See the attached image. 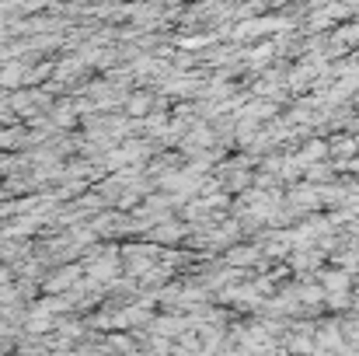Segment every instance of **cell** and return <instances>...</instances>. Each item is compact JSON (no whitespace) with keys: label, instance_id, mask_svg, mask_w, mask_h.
Instances as JSON below:
<instances>
[{"label":"cell","instance_id":"277c9868","mask_svg":"<svg viewBox=\"0 0 359 356\" xmlns=\"http://www.w3.org/2000/svg\"><path fill=\"white\" fill-rule=\"evenodd\" d=\"M328 178H332L328 164H314V168L307 171V182H328Z\"/></svg>","mask_w":359,"mask_h":356},{"label":"cell","instance_id":"8992f818","mask_svg":"<svg viewBox=\"0 0 359 356\" xmlns=\"http://www.w3.org/2000/svg\"><path fill=\"white\" fill-rule=\"evenodd\" d=\"M356 154H359V136H356Z\"/></svg>","mask_w":359,"mask_h":356},{"label":"cell","instance_id":"3957f363","mask_svg":"<svg viewBox=\"0 0 359 356\" xmlns=\"http://www.w3.org/2000/svg\"><path fill=\"white\" fill-rule=\"evenodd\" d=\"M74 276H77V269H63V272H56V276H53V283H46V294L67 290V286L74 283Z\"/></svg>","mask_w":359,"mask_h":356},{"label":"cell","instance_id":"5b68a950","mask_svg":"<svg viewBox=\"0 0 359 356\" xmlns=\"http://www.w3.org/2000/svg\"><path fill=\"white\" fill-rule=\"evenodd\" d=\"M109 346H112V350H122V353H129V356H133V350H136L126 336H112V339H109Z\"/></svg>","mask_w":359,"mask_h":356},{"label":"cell","instance_id":"52a82bcc","mask_svg":"<svg viewBox=\"0 0 359 356\" xmlns=\"http://www.w3.org/2000/svg\"><path fill=\"white\" fill-rule=\"evenodd\" d=\"M133 356H136V353H133Z\"/></svg>","mask_w":359,"mask_h":356},{"label":"cell","instance_id":"6da1fadb","mask_svg":"<svg viewBox=\"0 0 359 356\" xmlns=\"http://www.w3.org/2000/svg\"><path fill=\"white\" fill-rule=\"evenodd\" d=\"M321 279H325V283H321L325 294H349V283H353L349 272H325Z\"/></svg>","mask_w":359,"mask_h":356},{"label":"cell","instance_id":"7a4b0ae2","mask_svg":"<svg viewBox=\"0 0 359 356\" xmlns=\"http://www.w3.org/2000/svg\"><path fill=\"white\" fill-rule=\"evenodd\" d=\"M147 109H150V95L147 91H136V95L126 98V112L129 116H147Z\"/></svg>","mask_w":359,"mask_h":356}]
</instances>
